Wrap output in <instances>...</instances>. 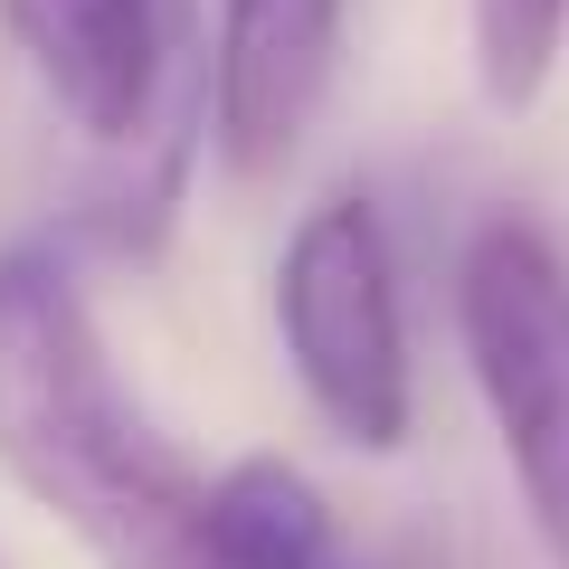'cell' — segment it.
<instances>
[{"label":"cell","instance_id":"6da1fadb","mask_svg":"<svg viewBox=\"0 0 569 569\" xmlns=\"http://www.w3.org/2000/svg\"><path fill=\"white\" fill-rule=\"evenodd\" d=\"M0 466L96 569H219L209 485L123 389L77 266L48 238L0 247Z\"/></svg>","mask_w":569,"mask_h":569},{"label":"cell","instance_id":"7a4b0ae2","mask_svg":"<svg viewBox=\"0 0 569 569\" xmlns=\"http://www.w3.org/2000/svg\"><path fill=\"white\" fill-rule=\"evenodd\" d=\"M276 342L313 418L361 456H399L418 427V370H408V305L389 228L361 190H332L295 219L276 257Z\"/></svg>","mask_w":569,"mask_h":569},{"label":"cell","instance_id":"52a82bcc","mask_svg":"<svg viewBox=\"0 0 569 569\" xmlns=\"http://www.w3.org/2000/svg\"><path fill=\"white\" fill-rule=\"evenodd\" d=\"M475 29V86H485L493 114H531L560 77L569 48V0H466Z\"/></svg>","mask_w":569,"mask_h":569},{"label":"cell","instance_id":"3957f363","mask_svg":"<svg viewBox=\"0 0 569 569\" xmlns=\"http://www.w3.org/2000/svg\"><path fill=\"white\" fill-rule=\"evenodd\" d=\"M456 332L531 531L569 569V257L531 219H485L456 266Z\"/></svg>","mask_w":569,"mask_h":569},{"label":"cell","instance_id":"277c9868","mask_svg":"<svg viewBox=\"0 0 569 569\" xmlns=\"http://www.w3.org/2000/svg\"><path fill=\"white\" fill-rule=\"evenodd\" d=\"M39 96L77 123L96 152H152V190H181L190 114L209 67H190L181 0H0Z\"/></svg>","mask_w":569,"mask_h":569},{"label":"cell","instance_id":"5b68a950","mask_svg":"<svg viewBox=\"0 0 569 569\" xmlns=\"http://www.w3.org/2000/svg\"><path fill=\"white\" fill-rule=\"evenodd\" d=\"M351 0H219V48H209V123H219L228 171H276L313 133L332 77H342Z\"/></svg>","mask_w":569,"mask_h":569},{"label":"cell","instance_id":"8992f818","mask_svg":"<svg viewBox=\"0 0 569 569\" xmlns=\"http://www.w3.org/2000/svg\"><path fill=\"white\" fill-rule=\"evenodd\" d=\"M209 541L219 569H361L313 475H295L284 456H247L209 485Z\"/></svg>","mask_w":569,"mask_h":569}]
</instances>
